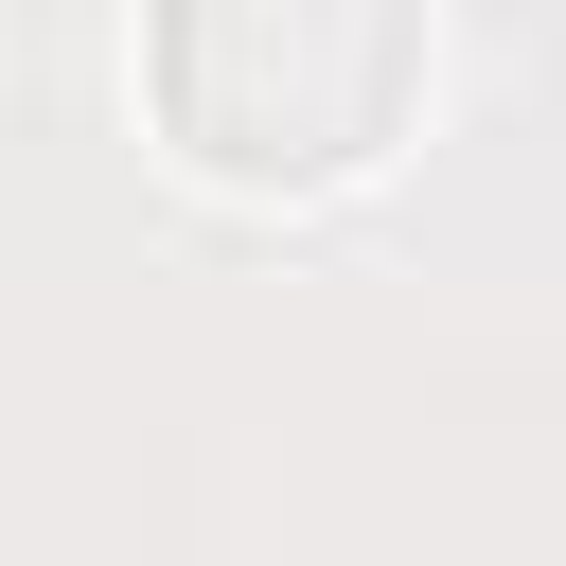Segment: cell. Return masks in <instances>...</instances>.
Masks as SVG:
<instances>
[{
    "mask_svg": "<svg viewBox=\"0 0 566 566\" xmlns=\"http://www.w3.org/2000/svg\"><path fill=\"white\" fill-rule=\"evenodd\" d=\"M442 106V0H142V142L230 212L371 195Z\"/></svg>",
    "mask_w": 566,
    "mask_h": 566,
    "instance_id": "cell-1",
    "label": "cell"
}]
</instances>
